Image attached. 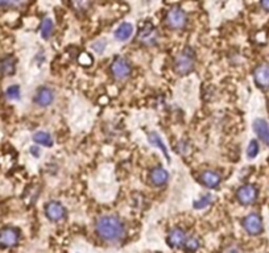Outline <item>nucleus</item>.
I'll return each mask as SVG.
<instances>
[{"mask_svg":"<svg viewBox=\"0 0 269 253\" xmlns=\"http://www.w3.org/2000/svg\"><path fill=\"white\" fill-rule=\"evenodd\" d=\"M149 181L156 187H161L169 181V173L162 166H156L149 172Z\"/></svg>","mask_w":269,"mask_h":253,"instance_id":"4468645a","label":"nucleus"},{"mask_svg":"<svg viewBox=\"0 0 269 253\" xmlns=\"http://www.w3.org/2000/svg\"><path fill=\"white\" fill-rule=\"evenodd\" d=\"M16 72V59L12 55H7L0 61V73L1 76H11Z\"/></svg>","mask_w":269,"mask_h":253,"instance_id":"dca6fc26","label":"nucleus"},{"mask_svg":"<svg viewBox=\"0 0 269 253\" xmlns=\"http://www.w3.org/2000/svg\"><path fill=\"white\" fill-rule=\"evenodd\" d=\"M222 253H243V251H242V248H240L239 245L230 244L223 248Z\"/></svg>","mask_w":269,"mask_h":253,"instance_id":"cd10ccee","label":"nucleus"},{"mask_svg":"<svg viewBox=\"0 0 269 253\" xmlns=\"http://www.w3.org/2000/svg\"><path fill=\"white\" fill-rule=\"evenodd\" d=\"M260 4L265 11H268L269 12V0H260Z\"/></svg>","mask_w":269,"mask_h":253,"instance_id":"c756f323","label":"nucleus"},{"mask_svg":"<svg viewBox=\"0 0 269 253\" xmlns=\"http://www.w3.org/2000/svg\"><path fill=\"white\" fill-rule=\"evenodd\" d=\"M198 179L207 189H216L222 182V176L215 170H205L199 174Z\"/></svg>","mask_w":269,"mask_h":253,"instance_id":"f8f14e48","label":"nucleus"},{"mask_svg":"<svg viewBox=\"0 0 269 253\" xmlns=\"http://www.w3.org/2000/svg\"><path fill=\"white\" fill-rule=\"evenodd\" d=\"M195 68V51L190 47H186L178 53L174 59V72L178 76H188Z\"/></svg>","mask_w":269,"mask_h":253,"instance_id":"f03ea898","label":"nucleus"},{"mask_svg":"<svg viewBox=\"0 0 269 253\" xmlns=\"http://www.w3.org/2000/svg\"><path fill=\"white\" fill-rule=\"evenodd\" d=\"M137 41L145 47H153L159 42V32L151 23H148L139 30L137 33Z\"/></svg>","mask_w":269,"mask_h":253,"instance_id":"0eeeda50","label":"nucleus"},{"mask_svg":"<svg viewBox=\"0 0 269 253\" xmlns=\"http://www.w3.org/2000/svg\"><path fill=\"white\" fill-rule=\"evenodd\" d=\"M45 215L51 222H61L66 218V208L61 202L52 201L45 204Z\"/></svg>","mask_w":269,"mask_h":253,"instance_id":"1a4fd4ad","label":"nucleus"},{"mask_svg":"<svg viewBox=\"0 0 269 253\" xmlns=\"http://www.w3.org/2000/svg\"><path fill=\"white\" fill-rule=\"evenodd\" d=\"M53 30H54L53 20L49 19V17H45V19L41 21V24H40V33H41L42 38L48 40V38L52 36V33H53Z\"/></svg>","mask_w":269,"mask_h":253,"instance_id":"aec40b11","label":"nucleus"},{"mask_svg":"<svg viewBox=\"0 0 269 253\" xmlns=\"http://www.w3.org/2000/svg\"><path fill=\"white\" fill-rule=\"evenodd\" d=\"M268 112H269V101H268Z\"/></svg>","mask_w":269,"mask_h":253,"instance_id":"7c9ffc66","label":"nucleus"},{"mask_svg":"<svg viewBox=\"0 0 269 253\" xmlns=\"http://www.w3.org/2000/svg\"><path fill=\"white\" fill-rule=\"evenodd\" d=\"M257 197H259V190L256 186L251 185V183H245L236 190V201L243 206L253 204L256 202Z\"/></svg>","mask_w":269,"mask_h":253,"instance_id":"39448f33","label":"nucleus"},{"mask_svg":"<svg viewBox=\"0 0 269 253\" xmlns=\"http://www.w3.org/2000/svg\"><path fill=\"white\" fill-rule=\"evenodd\" d=\"M184 247H185L186 252H189V253L197 252L198 249L201 248V240H199V239H198V237H195V236L186 237L185 244H184Z\"/></svg>","mask_w":269,"mask_h":253,"instance_id":"4be33fe9","label":"nucleus"},{"mask_svg":"<svg viewBox=\"0 0 269 253\" xmlns=\"http://www.w3.org/2000/svg\"><path fill=\"white\" fill-rule=\"evenodd\" d=\"M242 226H243L244 231L247 232L251 236H257L260 235L264 227H263V220H261L260 215L256 212L248 214L247 216H244L242 220Z\"/></svg>","mask_w":269,"mask_h":253,"instance_id":"423d86ee","label":"nucleus"},{"mask_svg":"<svg viewBox=\"0 0 269 253\" xmlns=\"http://www.w3.org/2000/svg\"><path fill=\"white\" fill-rule=\"evenodd\" d=\"M32 139H33L34 143L37 144V145H41V147H48V148L53 147V137H52L48 132H44V131L36 132Z\"/></svg>","mask_w":269,"mask_h":253,"instance_id":"6ab92c4d","label":"nucleus"},{"mask_svg":"<svg viewBox=\"0 0 269 253\" xmlns=\"http://www.w3.org/2000/svg\"><path fill=\"white\" fill-rule=\"evenodd\" d=\"M30 154L34 157H40L41 154V151H40V148L38 147H32L30 148Z\"/></svg>","mask_w":269,"mask_h":253,"instance_id":"c85d7f7f","label":"nucleus"},{"mask_svg":"<svg viewBox=\"0 0 269 253\" xmlns=\"http://www.w3.org/2000/svg\"><path fill=\"white\" fill-rule=\"evenodd\" d=\"M93 0H70L72 8L78 13H84L91 7Z\"/></svg>","mask_w":269,"mask_h":253,"instance_id":"412c9836","label":"nucleus"},{"mask_svg":"<svg viewBox=\"0 0 269 253\" xmlns=\"http://www.w3.org/2000/svg\"><path fill=\"white\" fill-rule=\"evenodd\" d=\"M148 141H149V144H151L152 147L160 149L161 152L164 153V156L166 157V160L170 162V156H169L168 148H166L165 143L162 141V139H161V136L159 135L157 132H149V133H148Z\"/></svg>","mask_w":269,"mask_h":253,"instance_id":"f3484780","label":"nucleus"},{"mask_svg":"<svg viewBox=\"0 0 269 253\" xmlns=\"http://www.w3.org/2000/svg\"><path fill=\"white\" fill-rule=\"evenodd\" d=\"M186 23H188V16H186L185 11L180 7H173L172 9H169L166 17H165V24L172 30L184 29Z\"/></svg>","mask_w":269,"mask_h":253,"instance_id":"7ed1b4c3","label":"nucleus"},{"mask_svg":"<svg viewBox=\"0 0 269 253\" xmlns=\"http://www.w3.org/2000/svg\"><path fill=\"white\" fill-rule=\"evenodd\" d=\"M20 231L13 227H4L0 229V247L1 248H12L19 243Z\"/></svg>","mask_w":269,"mask_h":253,"instance_id":"6e6552de","label":"nucleus"},{"mask_svg":"<svg viewBox=\"0 0 269 253\" xmlns=\"http://www.w3.org/2000/svg\"><path fill=\"white\" fill-rule=\"evenodd\" d=\"M253 80L259 89H269V63H260L253 70Z\"/></svg>","mask_w":269,"mask_h":253,"instance_id":"9b49d317","label":"nucleus"},{"mask_svg":"<svg viewBox=\"0 0 269 253\" xmlns=\"http://www.w3.org/2000/svg\"><path fill=\"white\" fill-rule=\"evenodd\" d=\"M186 240V233L185 231L180 227L172 228L168 233L166 241L170 248H181L182 245L185 244Z\"/></svg>","mask_w":269,"mask_h":253,"instance_id":"ddd939ff","label":"nucleus"},{"mask_svg":"<svg viewBox=\"0 0 269 253\" xmlns=\"http://www.w3.org/2000/svg\"><path fill=\"white\" fill-rule=\"evenodd\" d=\"M253 131L257 137L269 147V124L264 119H256L253 122Z\"/></svg>","mask_w":269,"mask_h":253,"instance_id":"2eb2a0df","label":"nucleus"},{"mask_svg":"<svg viewBox=\"0 0 269 253\" xmlns=\"http://www.w3.org/2000/svg\"><path fill=\"white\" fill-rule=\"evenodd\" d=\"M213 202V195L210 193H207V194H203L199 199H197L195 202L193 203V207L195 210H203V208H206L209 207Z\"/></svg>","mask_w":269,"mask_h":253,"instance_id":"5701e85b","label":"nucleus"},{"mask_svg":"<svg viewBox=\"0 0 269 253\" xmlns=\"http://www.w3.org/2000/svg\"><path fill=\"white\" fill-rule=\"evenodd\" d=\"M28 0H0V8H20Z\"/></svg>","mask_w":269,"mask_h":253,"instance_id":"b1692460","label":"nucleus"},{"mask_svg":"<svg viewBox=\"0 0 269 253\" xmlns=\"http://www.w3.org/2000/svg\"><path fill=\"white\" fill-rule=\"evenodd\" d=\"M109 72L115 80H126L132 73V66L124 57H116L109 66Z\"/></svg>","mask_w":269,"mask_h":253,"instance_id":"20e7f679","label":"nucleus"},{"mask_svg":"<svg viewBox=\"0 0 269 253\" xmlns=\"http://www.w3.org/2000/svg\"><path fill=\"white\" fill-rule=\"evenodd\" d=\"M91 49H93L95 53H98V54H102L106 49V41L105 40H98V41L93 42V44H91Z\"/></svg>","mask_w":269,"mask_h":253,"instance_id":"bb28decb","label":"nucleus"},{"mask_svg":"<svg viewBox=\"0 0 269 253\" xmlns=\"http://www.w3.org/2000/svg\"><path fill=\"white\" fill-rule=\"evenodd\" d=\"M54 91L51 87H47V86H42L36 91V95L33 98L34 104L37 107H41V108H45V107H49V105L54 101Z\"/></svg>","mask_w":269,"mask_h":253,"instance_id":"9d476101","label":"nucleus"},{"mask_svg":"<svg viewBox=\"0 0 269 253\" xmlns=\"http://www.w3.org/2000/svg\"><path fill=\"white\" fill-rule=\"evenodd\" d=\"M95 232L108 244H119L126 237V226L116 215H102L95 220Z\"/></svg>","mask_w":269,"mask_h":253,"instance_id":"f257e3e1","label":"nucleus"},{"mask_svg":"<svg viewBox=\"0 0 269 253\" xmlns=\"http://www.w3.org/2000/svg\"><path fill=\"white\" fill-rule=\"evenodd\" d=\"M259 151H260L259 143H257L256 140H251L248 144V148H247V157H248L249 160H252V158H255L259 154Z\"/></svg>","mask_w":269,"mask_h":253,"instance_id":"a878e982","label":"nucleus"},{"mask_svg":"<svg viewBox=\"0 0 269 253\" xmlns=\"http://www.w3.org/2000/svg\"><path fill=\"white\" fill-rule=\"evenodd\" d=\"M132 34H134V26L130 23H123L120 25L115 29L114 36L115 38L118 40V41H127V40H130L132 37Z\"/></svg>","mask_w":269,"mask_h":253,"instance_id":"a211bd4d","label":"nucleus"},{"mask_svg":"<svg viewBox=\"0 0 269 253\" xmlns=\"http://www.w3.org/2000/svg\"><path fill=\"white\" fill-rule=\"evenodd\" d=\"M5 98L9 99V101H17V99H20V87L17 84L9 86L8 89L5 90Z\"/></svg>","mask_w":269,"mask_h":253,"instance_id":"393cba45","label":"nucleus"}]
</instances>
